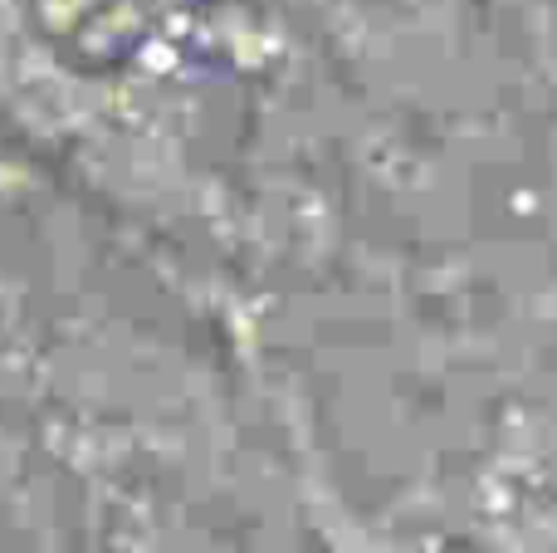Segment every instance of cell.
Returning <instances> with one entry per match:
<instances>
[{"mask_svg":"<svg viewBox=\"0 0 557 553\" xmlns=\"http://www.w3.org/2000/svg\"><path fill=\"white\" fill-rule=\"evenodd\" d=\"M278 29L284 20L308 25L343 54H392L401 39L421 35L445 0H245Z\"/></svg>","mask_w":557,"mask_h":553,"instance_id":"obj_3","label":"cell"},{"mask_svg":"<svg viewBox=\"0 0 557 553\" xmlns=\"http://www.w3.org/2000/svg\"><path fill=\"white\" fill-rule=\"evenodd\" d=\"M278 29L245 0H0V143L215 314L245 260V98Z\"/></svg>","mask_w":557,"mask_h":553,"instance_id":"obj_2","label":"cell"},{"mask_svg":"<svg viewBox=\"0 0 557 553\" xmlns=\"http://www.w3.org/2000/svg\"><path fill=\"white\" fill-rule=\"evenodd\" d=\"M211 319L0 147V553H221Z\"/></svg>","mask_w":557,"mask_h":553,"instance_id":"obj_1","label":"cell"}]
</instances>
